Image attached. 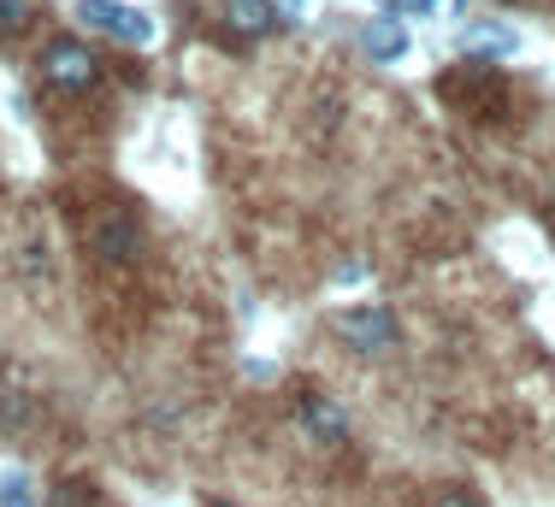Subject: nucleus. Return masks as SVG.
Returning a JSON list of instances; mask_svg holds the SVG:
<instances>
[{"label": "nucleus", "instance_id": "1", "mask_svg": "<svg viewBox=\"0 0 555 507\" xmlns=\"http://www.w3.org/2000/svg\"><path fill=\"white\" fill-rule=\"evenodd\" d=\"M83 243L95 260H107V265H130L142 253V224H137V212L130 207H89V219H83Z\"/></svg>", "mask_w": 555, "mask_h": 507}, {"label": "nucleus", "instance_id": "2", "mask_svg": "<svg viewBox=\"0 0 555 507\" xmlns=\"http://www.w3.org/2000/svg\"><path fill=\"white\" fill-rule=\"evenodd\" d=\"M438 95L455 106V113H473V118H496L502 113V101H508V83L491 72L485 60H467V65H455V72L438 83Z\"/></svg>", "mask_w": 555, "mask_h": 507}, {"label": "nucleus", "instance_id": "3", "mask_svg": "<svg viewBox=\"0 0 555 507\" xmlns=\"http://www.w3.org/2000/svg\"><path fill=\"white\" fill-rule=\"evenodd\" d=\"M36 65H42V83L65 89V95H83V89H95V77H101V60L89 53V42H77V36H54Z\"/></svg>", "mask_w": 555, "mask_h": 507}, {"label": "nucleus", "instance_id": "4", "mask_svg": "<svg viewBox=\"0 0 555 507\" xmlns=\"http://www.w3.org/2000/svg\"><path fill=\"white\" fill-rule=\"evenodd\" d=\"M77 18H83L89 30L113 36V42H130V48L154 42V18L142 6H125V0H77Z\"/></svg>", "mask_w": 555, "mask_h": 507}, {"label": "nucleus", "instance_id": "5", "mask_svg": "<svg viewBox=\"0 0 555 507\" xmlns=\"http://www.w3.org/2000/svg\"><path fill=\"white\" fill-rule=\"evenodd\" d=\"M337 330H343V337H349L361 354L390 349V342H396V318L385 313V307H373V301H366V307H349V313H337Z\"/></svg>", "mask_w": 555, "mask_h": 507}, {"label": "nucleus", "instance_id": "6", "mask_svg": "<svg viewBox=\"0 0 555 507\" xmlns=\"http://www.w3.org/2000/svg\"><path fill=\"white\" fill-rule=\"evenodd\" d=\"M461 53H496V60H514V53H520V36H514L508 24L479 18V24L461 30Z\"/></svg>", "mask_w": 555, "mask_h": 507}, {"label": "nucleus", "instance_id": "7", "mask_svg": "<svg viewBox=\"0 0 555 507\" xmlns=\"http://www.w3.org/2000/svg\"><path fill=\"white\" fill-rule=\"evenodd\" d=\"M301 419H308V431L320 437V443H343V431H349L343 407L332 402V395H320V390H308V395H301Z\"/></svg>", "mask_w": 555, "mask_h": 507}, {"label": "nucleus", "instance_id": "8", "mask_svg": "<svg viewBox=\"0 0 555 507\" xmlns=\"http://www.w3.org/2000/svg\"><path fill=\"white\" fill-rule=\"evenodd\" d=\"M224 18H231L236 36H267L272 30V0H224Z\"/></svg>", "mask_w": 555, "mask_h": 507}, {"label": "nucleus", "instance_id": "9", "mask_svg": "<svg viewBox=\"0 0 555 507\" xmlns=\"http://www.w3.org/2000/svg\"><path fill=\"white\" fill-rule=\"evenodd\" d=\"M361 48L373 53V60H402V53H408V36L396 30L390 18H373V24L361 30Z\"/></svg>", "mask_w": 555, "mask_h": 507}, {"label": "nucleus", "instance_id": "10", "mask_svg": "<svg viewBox=\"0 0 555 507\" xmlns=\"http://www.w3.org/2000/svg\"><path fill=\"white\" fill-rule=\"evenodd\" d=\"M30 413H36V395L24 390V384H0V431L30 425Z\"/></svg>", "mask_w": 555, "mask_h": 507}, {"label": "nucleus", "instance_id": "11", "mask_svg": "<svg viewBox=\"0 0 555 507\" xmlns=\"http://www.w3.org/2000/svg\"><path fill=\"white\" fill-rule=\"evenodd\" d=\"M48 507H101V490L89 478H65L54 496H48Z\"/></svg>", "mask_w": 555, "mask_h": 507}, {"label": "nucleus", "instance_id": "12", "mask_svg": "<svg viewBox=\"0 0 555 507\" xmlns=\"http://www.w3.org/2000/svg\"><path fill=\"white\" fill-rule=\"evenodd\" d=\"M0 507H36L30 478H24V472H0Z\"/></svg>", "mask_w": 555, "mask_h": 507}, {"label": "nucleus", "instance_id": "13", "mask_svg": "<svg viewBox=\"0 0 555 507\" xmlns=\"http://www.w3.org/2000/svg\"><path fill=\"white\" fill-rule=\"evenodd\" d=\"M426 507H485L479 496H473V490H461V484H443L438 496H431Z\"/></svg>", "mask_w": 555, "mask_h": 507}, {"label": "nucleus", "instance_id": "14", "mask_svg": "<svg viewBox=\"0 0 555 507\" xmlns=\"http://www.w3.org/2000/svg\"><path fill=\"white\" fill-rule=\"evenodd\" d=\"M24 12H30L24 0H0V36H12V30H18V24H24Z\"/></svg>", "mask_w": 555, "mask_h": 507}, {"label": "nucleus", "instance_id": "15", "mask_svg": "<svg viewBox=\"0 0 555 507\" xmlns=\"http://www.w3.org/2000/svg\"><path fill=\"white\" fill-rule=\"evenodd\" d=\"M414 6H420V12H438V6H443V0H414Z\"/></svg>", "mask_w": 555, "mask_h": 507}]
</instances>
